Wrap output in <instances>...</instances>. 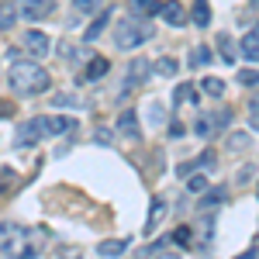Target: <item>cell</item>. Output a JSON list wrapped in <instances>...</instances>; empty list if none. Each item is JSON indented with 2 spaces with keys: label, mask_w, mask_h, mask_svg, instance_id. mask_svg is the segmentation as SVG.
Returning <instances> with one entry per match:
<instances>
[{
  "label": "cell",
  "mask_w": 259,
  "mask_h": 259,
  "mask_svg": "<svg viewBox=\"0 0 259 259\" xmlns=\"http://www.w3.org/2000/svg\"><path fill=\"white\" fill-rule=\"evenodd\" d=\"M38 242L31 239V232L24 225H14V221H4L0 225V256L7 259H35L38 256Z\"/></svg>",
  "instance_id": "1"
},
{
  "label": "cell",
  "mask_w": 259,
  "mask_h": 259,
  "mask_svg": "<svg viewBox=\"0 0 259 259\" xmlns=\"http://www.w3.org/2000/svg\"><path fill=\"white\" fill-rule=\"evenodd\" d=\"M76 121L73 118H31L28 124H21L18 135H14V145H35L41 139H56V135H66L73 132Z\"/></svg>",
  "instance_id": "2"
},
{
  "label": "cell",
  "mask_w": 259,
  "mask_h": 259,
  "mask_svg": "<svg viewBox=\"0 0 259 259\" xmlns=\"http://www.w3.org/2000/svg\"><path fill=\"white\" fill-rule=\"evenodd\" d=\"M7 80H11V87L18 90V94H28V97H35V94H45L49 90V73L41 69L38 62L31 59H18L14 66H11V73H7Z\"/></svg>",
  "instance_id": "3"
},
{
  "label": "cell",
  "mask_w": 259,
  "mask_h": 259,
  "mask_svg": "<svg viewBox=\"0 0 259 259\" xmlns=\"http://www.w3.org/2000/svg\"><path fill=\"white\" fill-rule=\"evenodd\" d=\"M149 35H152V28H149L142 18H121L118 24H114V45H118V49H124V52L139 49Z\"/></svg>",
  "instance_id": "4"
},
{
  "label": "cell",
  "mask_w": 259,
  "mask_h": 259,
  "mask_svg": "<svg viewBox=\"0 0 259 259\" xmlns=\"http://www.w3.org/2000/svg\"><path fill=\"white\" fill-rule=\"evenodd\" d=\"M24 49H28L35 59H41V56H49L52 41H49V35H45V31H28V35H24Z\"/></svg>",
  "instance_id": "5"
},
{
  "label": "cell",
  "mask_w": 259,
  "mask_h": 259,
  "mask_svg": "<svg viewBox=\"0 0 259 259\" xmlns=\"http://www.w3.org/2000/svg\"><path fill=\"white\" fill-rule=\"evenodd\" d=\"M52 7H56V0H21V11H24V18L31 21H41L52 14Z\"/></svg>",
  "instance_id": "6"
},
{
  "label": "cell",
  "mask_w": 259,
  "mask_h": 259,
  "mask_svg": "<svg viewBox=\"0 0 259 259\" xmlns=\"http://www.w3.org/2000/svg\"><path fill=\"white\" fill-rule=\"evenodd\" d=\"M159 14L166 18V24H173V28H183V24L190 21V14H187V11L180 7L177 0H166V4L159 7Z\"/></svg>",
  "instance_id": "7"
},
{
  "label": "cell",
  "mask_w": 259,
  "mask_h": 259,
  "mask_svg": "<svg viewBox=\"0 0 259 259\" xmlns=\"http://www.w3.org/2000/svg\"><path fill=\"white\" fill-rule=\"evenodd\" d=\"M225 121H228V111H218V114H211V118H200L194 132H197L200 139H211V135H214V124H225Z\"/></svg>",
  "instance_id": "8"
},
{
  "label": "cell",
  "mask_w": 259,
  "mask_h": 259,
  "mask_svg": "<svg viewBox=\"0 0 259 259\" xmlns=\"http://www.w3.org/2000/svg\"><path fill=\"white\" fill-rule=\"evenodd\" d=\"M242 56H245V59H259V24H252V31H245V38H242Z\"/></svg>",
  "instance_id": "9"
},
{
  "label": "cell",
  "mask_w": 259,
  "mask_h": 259,
  "mask_svg": "<svg viewBox=\"0 0 259 259\" xmlns=\"http://www.w3.org/2000/svg\"><path fill=\"white\" fill-rule=\"evenodd\" d=\"M162 214H166V200H162V197H152V207H149V221H145V235H152V232H156V225H159Z\"/></svg>",
  "instance_id": "10"
},
{
  "label": "cell",
  "mask_w": 259,
  "mask_h": 259,
  "mask_svg": "<svg viewBox=\"0 0 259 259\" xmlns=\"http://www.w3.org/2000/svg\"><path fill=\"white\" fill-rule=\"evenodd\" d=\"M107 69H111V62L104 59V56H94V59L87 62V73H83L80 80H100V76H104Z\"/></svg>",
  "instance_id": "11"
},
{
  "label": "cell",
  "mask_w": 259,
  "mask_h": 259,
  "mask_svg": "<svg viewBox=\"0 0 259 259\" xmlns=\"http://www.w3.org/2000/svg\"><path fill=\"white\" fill-rule=\"evenodd\" d=\"M14 14H18V7L11 4V0H0V31H11L14 28Z\"/></svg>",
  "instance_id": "12"
},
{
  "label": "cell",
  "mask_w": 259,
  "mask_h": 259,
  "mask_svg": "<svg viewBox=\"0 0 259 259\" xmlns=\"http://www.w3.org/2000/svg\"><path fill=\"white\" fill-rule=\"evenodd\" d=\"M118 128L128 135V139H139V118H135V111H124L118 118Z\"/></svg>",
  "instance_id": "13"
},
{
  "label": "cell",
  "mask_w": 259,
  "mask_h": 259,
  "mask_svg": "<svg viewBox=\"0 0 259 259\" xmlns=\"http://www.w3.org/2000/svg\"><path fill=\"white\" fill-rule=\"evenodd\" d=\"M159 0H132V11L139 14V18H152V14H159Z\"/></svg>",
  "instance_id": "14"
},
{
  "label": "cell",
  "mask_w": 259,
  "mask_h": 259,
  "mask_svg": "<svg viewBox=\"0 0 259 259\" xmlns=\"http://www.w3.org/2000/svg\"><path fill=\"white\" fill-rule=\"evenodd\" d=\"M228 200V190L225 187H214V190H204L200 194V207H211V204H225Z\"/></svg>",
  "instance_id": "15"
},
{
  "label": "cell",
  "mask_w": 259,
  "mask_h": 259,
  "mask_svg": "<svg viewBox=\"0 0 259 259\" xmlns=\"http://www.w3.org/2000/svg\"><path fill=\"white\" fill-rule=\"evenodd\" d=\"M190 18H194L197 28H207V24H211V7H207V0H197V4H194V14H190Z\"/></svg>",
  "instance_id": "16"
},
{
  "label": "cell",
  "mask_w": 259,
  "mask_h": 259,
  "mask_svg": "<svg viewBox=\"0 0 259 259\" xmlns=\"http://www.w3.org/2000/svg\"><path fill=\"white\" fill-rule=\"evenodd\" d=\"M145 69H149V62H145V59L132 62V66H128V87H135V83L145 80Z\"/></svg>",
  "instance_id": "17"
},
{
  "label": "cell",
  "mask_w": 259,
  "mask_h": 259,
  "mask_svg": "<svg viewBox=\"0 0 259 259\" xmlns=\"http://www.w3.org/2000/svg\"><path fill=\"white\" fill-rule=\"evenodd\" d=\"M97 11V0H73V21L87 18V14H94Z\"/></svg>",
  "instance_id": "18"
},
{
  "label": "cell",
  "mask_w": 259,
  "mask_h": 259,
  "mask_svg": "<svg viewBox=\"0 0 259 259\" xmlns=\"http://www.w3.org/2000/svg\"><path fill=\"white\" fill-rule=\"evenodd\" d=\"M128 249V239H114V242H100V256H121Z\"/></svg>",
  "instance_id": "19"
},
{
  "label": "cell",
  "mask_w": 259,
  "mask_h": 259,
  "mask_svg": "<svg viewBox=\"0 0 259 259\" xmlns=\"http://www.w3.org/2000/svg\"><path fill=\"white\" fill-rule=\"evenodd\" d=\"M107 21H111V11H104V14H100V18L94 21L90 28H87V35H83V38H87V41H94V38H97V35H100V31L107 28Z\"/></svg>",
  "instance_id": "20"
},
{
  "label": "cell",
  "mask_w": 259,
  "mask_h": 259,
  "mask_svg": "<svg viewBox=\"0 0 259 259\" xmlns=\"http://www.w3.org/2000/svg\"><path fill=\"white\" fill-rule=\"evenodd\" d=\"M249 128H252V132H259V94H252V97H249Z\"/></svg>",
  "instance_id": "21"
},
{
  "label": "cell",
  "mask_w": 259,
  "mask_h": 259,
  "mask_svg": "<svg viewBox=\"0 0 259 259\" xmlns=\"http://www.w3.org/2000/svg\"><path fill=\"white\" fill-rule=\"evenodd\" d=\"M156 73H159V76H173V73H177V59H173V56H162V59L156 62Z\"/></svg>",
  "instance_id": "22"
},
{
  "label": "cell",
  "mask_w": 259,
  "mask_h": 259,
  "mask_svg": "<svg viewBox=\"0 0 259 259\" xmlns=\"http://www.w3.org/2000/svg\"><path fill=\"white\" fill-rule=\"evenodd\" d=\"M190 97H197L194 83H180V87H177V94H173V100H177V104H187Z\"/></svg>",
  "instance_id": "23"
},
{
  "label": "cell",
  "mask_w": 259,
  "mask_h": 259,
  "mask_svg": "<svg viewBox=\"0 0 259 259\" xmlns=\"http://www.w3.org/2000/svg\"><path fill=\"white\" fill-rule=\"evenodd\" d=\"M187 190H190V194H204V190H207V177L194 173V177L187 180Z\"/></svg>",
  "instance_id": "24"
},
{
  "label": "cell",
  "mask_w": 259,
  "mask_h": 259,
  "mask_svg": "<svg viewBox=\"0 0 259 259\" xmlns=\"http://www.w3.org/2000/svg\"><path fill=\"white\" fill-rule=\"evenodd\" d=\"M52 107H83V100H73L69 94H56L52 97Z\"/></svg>",
  "instance_id": "25"
},
{
  "label": "cell",
  "mask_w": 259,
  "mask_h": 259,
  "mask_svg": "<svg viewBox=\"0 0 259 259\" xmlns=\"http://www.w3.org/2000/svg\"><path fill=\"white\" fill-rule=\"evenodd\" d=\"M218 45H221V59H225V62H232V59H235V49H232V38H228V35H221Z\"/></svg>",
  "instance_id": "26"
},
{
  "label": "cell",
  "mask_w": 259,
  "mask_h": 259,
  "mask_svg": "<svg viewBox=\"0 0 259 259\" xmlns=\"http://www.w3.org/2000/svg\"><path fill=\"white\" fill-rule=\"evenodd\" d=\"M221 90H225V83H221V80H214V76H207V80H204V94L221 97Z\"/></svg>",
  "instance_id": "27"
},
{
  "label": "cell",
  "mask_w": 259,
  "mask_h": 259,
  "mask_svg": "<svg viewBox=\"0 0 259 259\" xmlns=\"http://www.w3.org/2000/svg\"><path fill=\"white\" fill-rule=\"evenodd\" d=\"M207 59H211V52H207V49H194V52H190V69H194V66H204Z\"/></svg>",
  "instance_id": "28"
},
{
  "label": "cell",
  "mask_w": 259,
  "mask_h": 259,
  "mask_svg": "<svg viewBox=\"0 0 259 259\" xmlns=\"http://www.w3.org/2000/svg\"><path fill=\"white\" fill-rule=\"evenodd\" d=\"M239 83H242V87H256V83H259V73L245 69V73H239Z\"/></svg>",
  "instance_id": "29"
},
{
  "label": "cell",
  "mask_w": 259,
  "mask_h": 259,
  "mask_svg": "<svg viewBox=\"0 0 259 259\" xmlns=\"http://www.w3.org/2000/svg\"><path fill=\"white\" fill-rule=\"evenodd\" d=\"M173 239H177L180 245H190V242H194V239H190V228H187V225H183V228H177V232H173Z\"/></svg>",
  "instance_id": "30"
},
{
  "label": "cell",
  "mask_w": 259,
  "mask_h": 259,
  "mask_svg": "<svg viewBox=\"0 0 259 259\" xmlns=\"http://www.w3.org/2000/svg\"><path fill=\"white\" fill-rule=\"evenodd\" d=\"M59 259H83V249H59Z\"/></svg>",
  "instance_id": "31"
},
{
  "label": "cell",
  "mask_w": 259,
  "mask_h": 259,
  "mask_svg": "<svg viewBox=\"0 0 259 259\" xmlns=\"http://www.w3.org/2000/svg\"><path fill=\"white\" fill-rule=\"evenodd\" d=\"M197 166L200 169H211V166H214V152H204V156L197 159Z\"/></svg>",
  "instance_id": "32"
},
{
  "label": "cell",
  "mask_w": 259,
  "mask_h": 259,
  "mask_svg": "<svg viewBox=\"0 0 259 259\" xmlns=\"http://www.w3.org/2000/svg\"><path fill=\"white\" fill-rule=\"evenodd\" d=\"M156 259H180L177 252H156Z\"/></svg>",
  "instance_id": "33"
}]
</instances>
